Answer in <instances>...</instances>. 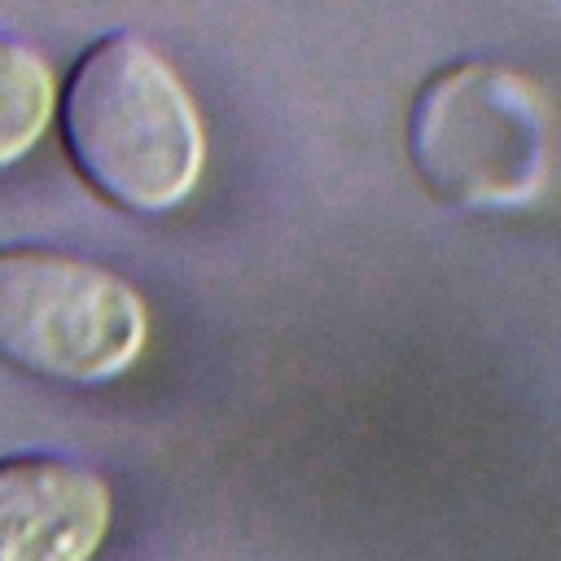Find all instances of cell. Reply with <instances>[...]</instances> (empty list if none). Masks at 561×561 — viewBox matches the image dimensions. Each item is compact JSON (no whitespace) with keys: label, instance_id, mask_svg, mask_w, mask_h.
<instances>
[{"label":"cell","instance_id":"6da1fadb","mask_svg":"<svg viewBox=\"0 0 561 561\" xmlns=\"http://www.w3.org/2000/svg\"><path fill=\"white\" fill-rule=\"evenodd\" d=\"M61 149L79 180L127 215H171L206 171V123L180 70L140 35L79 53L57 92Z\"/></svg>","mask_w":561,"mask_h":561},{"label":"cell","instance_id":"7a4b0ae2","mask_svg":"<svg viewBox=\"0 0 561 561\" xmlns=\"http://www.w3.org/2000/svg\"><path fill=\"white\" fill-rule=\"evenodd\" d=\"M408 158L425 193L451 210H522L548 188L552 171L548 96L508 61H447L412 96Z\"/></svg>","mask_w":561,"mask_h":561},{"label":"cell","instance_id":"3957f363","mask_svg":"<svg viewBox=\"0 0 561 561\" xmlns=\"http://www.w3.org/2000/svg\"><path fill=\"white\" fill-rule=\"evenodd\" d=\"M140 289L75 250L0 245V364L48 386H110L140 359Z\"/></svg>","mask_w":561,"mask_h":561},{"label":"cell","instance_id":"277c9868","mask_svg":"<svg viewBox=\"0 0 561 561\" xmlns=\"http://www.w3.org/2000/svg\"><path fill=\"white\" fill-rule=\"evenodd\" d=\"M110 482L57 451L0 456V561H92L110 535Z\"/></svg>","mask_w":561,"mask_h":561},{"label":"cell","instance_id":"5b68a950","mask_svg":"<svg viewBox=\"0 0 561 561\" xmlns=\"http://www.w3.org/2000/svg\"><path fill=\"white\" fill-rule=\"evenodd\" d=\"M57 118V79L44 53L0 35V175L18 167Z\"/></svg>","mask_w":561,"mask_h":561}]
</instances>
